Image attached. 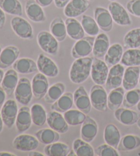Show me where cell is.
I'll return each mask as SVG.
<instances>
[{"label": "cell", "instance_id": "obj_29", "mask_svg": "<svg viewBox=\"0 0 140 156\" xmlns=\"http://www.w3.org/2000/svg\"><path fill=\"white\" fill-rule=\"evenodd\" d=\"M125 94V88L120 86L110 91L107 96V106L111 111H115L120 108L123 103L124 96Z\"/></svg>", "mask_w": 140, "mask_h": 156}, {"label": "cell", "instance_id": "obj_53", "mask_svg": "<svg viewBox=\"0 0 140 156\" xmlns=\"http://www.w3.org/2000/svg\"><path fill=\"white\" fill-rule=\"evenodd\" d=\"M4 121L2 120V117L1 115V112H0V133H2V131H3V128H4Z\"/></svg>", "mask_w": 140, "mask_h": 156}, {"label": "cell", "instance_id": "obj_23", "mask_svg": "<svg viewBox=\"0 0 140 156\" xmlns=\"http://www.w3.org/2000/svg\"><path fill=\"white\" fill-rule=\"evenodd\" d=\"M114 117L118 122L126 126L133 125L139 120V114L128 108H118L114 111Z\"/></svg>", "mask_w": 140, "mask_h": 156}, {"label": "cell", "instance_id": "obj_54", "mask_svg": "<svg viewBox=\"0 0 140 156\" xmlns=\"http://www.w3.org/2000/svg\"><path fill=\"white\" fill-rule=\"evenodd\" d=\"M4 74H4V70H3V69L0 68V85L2 84V80H3Z\"/></svg>", "mask_w": 140, "mask_h": 156}, {"label": "cell", "instance_id": "obj_13", "mask_svg": "<svg viewBox=\"0 0 140 156\" xmlns=\"http://www.w3.org/2000/svg\"><path fill=\"white\" fill-rule=\"evenodd\" d=\"M90 6L89 0H71L64 7V14L67 17L75 18L87 11Z\"/></svg>", "mask_w": 140, "mask_h": 156}, {"label": "cell", "instance_id": "obj_9", "mask_svg": "<svg viewBox=\"0 0 140 156\" xmlns=\"http://www.w3.org/2000/svg\"><path fill=\"white\" fill-rule=\"evenodd\" d=\"M15 149L23 152H30L39 146V140L36 137L29 134H21L16 137L12 142Z\"/></svg>", "mask_w": 140, "mask_h": 156}, {"label": "cell", "instance_id": "obj_44", "mask_svg": "<svg viewBox=\"0 0 140 156\" xmlns=\"http://www.w3.org/2000/svg\"><path fill=\"white\" fill-rule=\"evenodd\" d=\"M139 101L140 89H133L125 93L122 105L125 108L130 109L137 105Z\"/></svg>", "mask_w": 140, "mask_h": 156}, {"label": "cell", "instance_id": "obj_6", "mask_svg": "<svg viewBox=\"0 0 140 156\" xmlns=\"http://www.w3.org/2000/svg\"><path fill=\"white\" fill-rule=\"evenodd\" d=\"M109 74V66L105 62L98 58H93L91 69V78L96 85L105 84Z\"/></svg>", "mask_w": 140, "mask_h": 156}, {"label": "cell", "instance_id": "obj_30", "mask_svg": "<svg viewBox=\"0 0 140 156\" xmlns=\"http://www.w3.org/2000/svg\"><path fill=\"white\" fill-rule=\"evenodd\" d=\"M104 140L107 144L115 149H118L121 140V135L119 129L114 124H108L105 127Z\"/></svg>", "mask_w": 140, "mask_h": 156}, {"label": "cell", "instance_id": "obj_60", "mask_svg": "<svg viewBox=\"0 0 140 156\" xmlns=\"http://www.w3.org/2000/svg\"><path fill=\"white\" fill-rule=\"evenodd\" d=\"M89 1H93V0H89Z\"/></svg>", "mask_w": 140, "mask_h": 156}, {"label": "cell", "instance_id": "obj_25", "mask_svg": "<svg viewBox=\"0 0 140 156\" xmlns=\"http://www.w3.org/2000/svg\"><path fill=\"white\" fill-rule=\"evenodd\" d=\"M18 80L19 79H18V72H16L14 69H9L5 73L1 85L7 96H11L15 93Z\"/></svg>", "mask_w": 140, "mask_h": 156}, {"label": "cell", "instance_id": "obj_31", "mask_svg": "<svg viewBox=\"0 0 140 156\" xmlns=\"http://www.w3.org/2000/svg\"><path fill=\"white\" fill-rule=\"evenodd\" d=\"M73 103V94L71 92H66L52 104L51 109L53 111L64 113L72 108Z\"/></svg>", "mask_w": 140, "mask_h": 156}, {"label": "cell", "instance_id": "obj_46", "mask_svg": "<svg viewBox=\"0 0 140 156\" xmlns=\"http://www.w3.org/2000/svg\"><path fill=\"white\" fill-rule=\"evenodd\" d=\"M126 8L132 15L140 17V0H130L126 4Z\"/></svg>", "mask_w": 140, "mask_h": 156}, {"label": "cell", "instance_id": "obj_26", "mask_svg": "<svg viewBox=\"0 0 140 156\" xmlns=\"http://www.w3.org/2000/svg\"><path fill=\"white\" fill-rule=\"evenodd\" d=\"M67 34L72 39L78 41L85 36V31L82 23L76 19L68 17L65 21Z\"/></svg>", "mask_w": 140, "mask_h": 156}, {"label": "cell", "instance_id": "obj_18", "mask_svg": "<svg viewBox=\"0 0 140 156\" xmlns=\"http://www.w3.org/2000/svg\"><path fill=\"white\" fill-rule=\"evenodd\" d=\"M20 55L19 49L14 45H8L4 49L0 55V68L6 69L12 66L17 60Z\"/></svg>", "mask_w": 140, "mask_h": 156}, {"label": "cell", "instance_id": "obj_41", "mask_svg": "<svg viewBox=\"0 0 140 156\" xmlns=\"http://www.w3.org/2000/svg\"><path fill=\"white\" fill-rule=\"evenodd\" d=\"M64 114V117L66 122L71 126L82 125L87 117L85 114L79 109H69Z\"/></svg>", "mask_w": 140, "mask_h": 156}, {"label": "cell", "instance_id": "obj_10", "mask_svg": "<svg viewBox=\"0 0 140 156\" xmlns=\"http://www.w3.org/2000/svg\"><path fill=\"white\" fill-rule=\"evenodd\" d=\"M125 71V66L121 63H118L111 67L105 83V87L107 91H111L122 85Z\"/></svg>", "mask_w": 140, "mask_h": 156}, {"label": "cell", "instance_id": "obj_49", "mask_svg": "<svg viewBox=\"0 0 140 156\" xmlns=\"http://www.w3.org/2000/svg\"><path fill=\"white\" fill-rule=\"evenodd\" d=\"M6 97V93L5 92L4 89L2 88L1 86V87H0V109H2V107H3L4 104L5 103Z\"/></svg>", "mask_w": 140, "mask_h": 156}, {"label": "cell", "instance_id": "obj_39", "mask_svg": "<svg viewBox=\"0 0 140 156\" xmlns=\"http://www.w3.org/2000/svg\"><path fill=\"white\" fill-rule=\"evenodd\" d=\"M32 122L35 125L41 127L47 122V114L41 105L34 104L30 108Z\"/></svg>", "mask_w": 140, "mask_h": 156}, {"label": "cell", "instance_id": "obj_3", "mask_svg": "<svg viewBox=\"0 0 140 156\" xmlns=\"http://www.w3.org/2000/svg\"><path fill=\"white\" fill-rule=\"evenodd\" d=\"M59 41L48 31L40 32L37 36V43L41 50L51 55H57L59 50Z\"/></svg>", "mask_w": 140, "mask_h": 156}, {"label": "cell", "instance_id": "obj_24", "mask_svg": "<svg viewBox=\"0 0 140 156\" xmlns=\"http://www.w3.org/2000/svg\"><path fill=\"white\" fill-rule=\"evenodd\" d=\"M109 47L110 43L108 36L105 33L98 34L95 37L93 45L92 54L94 56L98 58L104 57Z\"/></svg>", "mask_w": 140, "mask_h": 156}, {"label": "cell", "instance_id": "obj_12", "mask_svg": "<svg viewBox=\"0 0 140 156\" xmlns=\"http://www.w3.org/2000/svg\"><path fill=\"white\" fill-rule=\"evenodd\" d=\"M38 70L47 77L54 78L59 74V68L52 58L43 54H40L37 59Z\"/></svg>", "mask_w": 140, "mask_h": 156}, {"label": "cell", "instance_id": "obj_61", "mask_svg": "<svg viewBox=\"0 0 140 156\" xmlns=\"http://www.w3.org/2000/svg\"><path fill=\"white\" fill-rule=\"evenodd\" d=\"M26 1H28V0H26Z\"/></svg>", "mask_w": 140, "mask_h": 156}, {"label": "cell", "instance_id": "obj_48", "mask_svg": "<svg viewBox=\"0 0 140 156\" xmlns=\"http://www.w3.org/2000/svg\"><path fill=\"white\" fill-rule=\"evenodd\" d=\"M3 10H2L1 8H0V29H2L5 26V23H6V14Z\"/></svg>", "mask_w": 140, "mask_h": 156}, {"label": "cell", "instance_id": "obj_14", "mask_svg": "<svg viewBox=\"0 0 140 156\" xmlns=\"http://www.w3.org/2000/svg\"><path fill=\"white\" fill-rule=\"evenodd\" d=\"M32 87L34 98L37 100H41L49 90L47 77L40 72L36 74L32 79Z\"/></svg>", "mask_w": 140, "mask_h": 156}, {"label": "cell", "instance_id": "obj_56", "mask_svg": "<svg viewBox=\"0 0 140 156\" xmlns=\"http://www.w3.org/2000/svg\"><path fill=\"white\" fill-rule=\"evenodd\" d=\"M137 127H138L140 129V118H139L138 121H137Z\"/></svg>", "mask_w": 140, "mask_h": 156}, {"label": "cell", "instance_id": "obj_7", "mask_svg": "<svg viewBox=\"0 0 140 156\" xmlns=\"http://www.w3.org/2000/svg\"><path fill=\"white\" fill-rule=\"evenodd\" d=\"M95 37H84L75 43L72 48L71 55L75 59L86 57L92 52Z\"/></svg>", "mask_w": 140, "mask_h": 156}, {"label": "cell", "instance_id": "obj_4", "mask_svg": "<svg viewBox=\"0 0 140 156\" xmlns=\"http://www.w3.org/2000/svg\"><path fill=\"white\" fill-rule=\"evenodd\" d=\"M107 91L102 85L96 84L90 89V98L92 105L98 111L106 112L107 110Z\"/></svg>", "mask_w": 140, "mask_h": 156}, {"label": "cell", "instance_id": "obj_50", "mask_svg": "<svg viewBox=\"0 0 140 156\" xmlns=\"http://www.w3.org/2000/svg\"><path fill=\"white\" fill-rule=\"evenodd\" d=\"M35 1L42 8H45L50 6L54 0H35Z\"/></svg>", "mask_w": 140, "mask_h": 156}, {"label": "cell", "instance_id": "obj_27", "mask_svg": "<svg viewBox=\"0 0 140 156\" xmlns=\"http://www.w3.org/2000/svg\"><path fill=\"white\" fill-rule=\"evenodd\" d=\"M12 67L16 72L22 74H32L38 70L37 63L29 58H18Z\"/></svg>", "mask_w": 140, "mask_h": 156}, {"label": "cell", "instance_id": "obj_20", "mask_svg": "<svg viewBox=\"0 0 140 156\" xmlns=\"http://www.w3.org/2000/svg\"><path fill=\"white\" fill-rule=\"evenodd\" d=\"M98 129V125L96 121L87 115L81 127L80 134L82 139L88 143L92 142L97 135Z\"/></svg>", "mask_w": 140, "mask_h": 156}, {"label": "cell", "instance_id": "obj_11", "mask_svg": "<svg viewBox=\"0 0 140 156\" xmlns=\"http://www.w3.org/2000/svg\"><path fill=\"white\" fill-rule=\"evenodd\" d=\"M18 106L14 100H8L5 102L1 109V115L4 125L8 129H12L15 124L18 114Z\"/></svg>", "mask_w": 140, "mask_h": 156}, {"label": "cell", "instance_id": "obj_51", "mask_svg": "<svg viewBox=\"0 0 140 156\" xmlns=\"http://www.w3.org/2000/svg\"><path fill=\"white\" fill-rule=\"evenodd\" d=\"M28 155L29 156H43L44 155L41 153L40 152L38 151H32L28 153Z\"/></svg>", "mask_w": 140, "mask_h": 156}, {"label": "cell", "instance_id": "obj_37", "mask_svg": "<svg viewBox=\"0 0 140 156\" xmlns=\"http://www.w3.org/2000/svg\"><path fill=\"white\" fill-rule=\"evenodd\" d=\"M65 85L62 83H56L49 87L44 96V101L47 103H53L62 96L65 91Z\"/></svg>", "mask_w": 140, "mask_h": 156}, {"label": "cell", "instance_id": "obj_8", "mask_svg": "<svg viewBox=\"0 0 140 156\" xmlns=\"http://www.w3.org/2000/svg\"><path fill=\"white\" fill-rule=\"evenodd\" d=\"M108 10L113 20L118 25L126 26L132 24V20L127 10L122 4L116 2H112L109 4Z\"/></svg>", "mask_w": 140, "mask_h": 156}, {"label": "cell", "instance_id": "obj_21", "mask_svg": "<svg viewBox=\"0 0 140 156\" xmlns=\"http://www.w3.org/2000/svg\"><path fill=\"white\" fill-rule=\"evenodd\" d=\"M140 68L139 66H129L125 69L122 86L126 91L135 88L139 83Z\"/></svg>", "mask_w": 140, "mask_h": 156}, {"label": "cell", "instance_id": "obj_19", "mask_svg": "<svg viewBox=\"0 0 140 156\" xmlns=\"http://www.w3.org/2000/svg\"><path fill=\"white\" fill-rule=\"evenodd\" d=\"M25 13L31 21L36 23H42L46 21V16L42 7L35 0H28L25 6Z\"/></svg>", "mask_w": 140, "mask_h": 156}, {"label": "cell", "instance_id": "obj_22", "mask_svg": "<svg viewBox=\"0 0 140 156\" xmlns=\"http://www.w3.org/2000/svg\"><path fill=\"white\" fill-rule=\"evenodd\" d=\"M32 122L30 108L24 105L18 109L16 119V127L20 133L25 132L30 128Z\"/></svg>", "mask_w": 140, "mask_h": 156}, {"label": "cell", "instance_id": "obj_28", "mask_svg": "<svg viewBox=\"0 0 140 156\" xmlns=\"http://www.w3.org/2000/svg\"><path fill=\"white\" fill-rule=\"evenodd\" d=\"M123 48L120 44H114L109 48L104 56V61L109 67L119 63L123 55Z\"/></svg>", "mask_w": 140, "mask_h": 156}, {"label": "cell", "instance_id": "obj_52", "mask_svg": "<svg viewBox=\"0 0 140 156\" xmlns=\"http://www.w3.org/2000/svg\"><path fill=\"white\" fill-rule=\"evenodd\" d=\"M17 155L14 154V153L7 152V151H1L0 152V156H16Z\"/></svg>", "mask_w": 140, "mask_h": 156}, {"label": "cell", "instance_id": "obj_43", "mask_svg": "<svg viewBox=\"0 0 140 156\" xmlns=\"http://www.w3.org/2000/svg\"><path fill=\"white\" fill-rule=\"evenodd\" d=\"M81 23L85 33L90 36H97L99 33V27L95 19L87 15H83Z\"/></svg>", "mask_w": 140, "mask_h": 156}, {"label": "cell", "instance_id": "obj_36", "mask_svg": "<svg viewBox=\"0 0 140 156\" xmlns=\"http://www.w3.org/2000/svg\"><path fill=\"white\" fill-rule=\"evenodd\" d=\"M0 8L8 15H23V8L18 0H0Z\"/></svg>", "mask_w": 140, "mask_h": 156}, {"label": "cell", "instance_id": "obj_33", "mask_svg": "<svg viewBox=\"0 0 140 156\" xmlns=\"http://www.w3.org/2000/svg\"><path fill=\"white\" fill-rule=\"evenodd\" d=\"M140 147V138L135 135H126L121 138L117 150L118 151H130Z\"/></svg>", "mask_w": 140, "mask_h": 156}, {"label": "cell", "instance_id": "obj_1", "mask_svg": "<svg viewBox=\"0 0 140 156\" xmlns=\"http://www.w3.org/2000/svg\"><path fill=\"white\" fill-rule=\"evenodd\" d=\"M93 58L86 57L77 58L71 67L69 78L75 84H81L87 80L91 74Z\"/></svg>", "mask_w": 140, "mask_h": 156}, {"label": "cell", "instance_id": "obj_40", "mask_svg": "<svg viewBox=\"0 0 140 156\" xmlns=\"http://www.w3.org/2000/svg\"><path fill=\"white\" fill-rule=\"evenodd\" d=\"M72 149L77 156L95 155V150L91 145L82 139H76L74 140L72 143Z\"/></svg>", "mask_w": 140, "mask_h": 156}, {"label": "cell", "instance_id": "obj_5", "mask_svg": "<svg viewBox=\"0 0 140 156\" xmlns=\"http://www.w3.org/2000/svg\"><path fill=\"white\" fill-rule=\"evenodd\" d=\"M10 26L14 33L21 39H32L34 37L33 28L25 19L15 16L10 21Z\"/></svg>", "mask_w": 140, "mask_h": 156}, {"label": "cell", "instance_id": "obj_45", "mask_svg": "<svg viewBox=\"0 0 140 156\" xmlns=\"http://www.w3.org/2000/svg\"><path fill=\"white\" fill-rule=\"evenodd\" d=\"M95 155L98 156H119L120 153L114 147L110 146L108 144L100 145L95 149Z\"/></svg>", "mask_w": 140, "mask_h": 156}, {"label": "cell", "instance_id": "obj_35", "mask_svg": "<svg viewBox=\"0 0 140 156\" xmlns=\"http://www.w3.org/2000/svg\"><path fill=\"white\" fill-rule=\"evenodd\" d=\"M60 133L52 129H42L35 133L40 142L44 144H49L58 142L60 138Z\"/></svg>", "mask_w": 140, "mask_h": 156}, {"label": "cell", "instance_id": "obj_17", "mask_svg": "<svg viewBox=\"0 0 140 156\" xmlns=\"http://www.w3.org/2000/svg\"><path fill=\"white\" fill-rule=\"evenodd\" d=\"M94 16L99 28L106 33L112 30L114 20L109 10L102 7H96L94 12Z\"/></svg>", "mask_w": 140, "mask_h": 156}, {"label": "cell", "instance_id": "obj_2", "mask_svg": "<svg viewBox=\"0 0 140 156\" xmlns=\"http://www.w3.org/2000/svg\"><path fill=\"white\" fill-rule=\"evenodd\" d=\"M14 94L16 101L18 103L27 106L30 103L33 96L32 82L27 78H21Z\"/></svg>", "mask_w": 140, "mask_h": 156}, {"label": "cell", "instance_id": "obj_32", "mask_svg": "<svg viewBox=\"0 0 140 156\" xmlns=\"http://www.w3.org/2000/svg\"><path fill=\"white\" fill-rule=\"evenodd\" d=\"M50 32L59 42L65 40L67 36L66 27L64 21L61 17H56L50 24Z\"/></svg>", "mask_w": 140, "mask_h": 156}, {"label": "cell", "instance_id": "obj_47", "mask_svg": "<svg viewBox=\"0 0 140 156\" xmlns=\"http://www.w3.org/2000/svg\"><path fill=\"white\" fill-rule=\"evenodd\" d=\"M71 0H54L55 6L58 9H64Z\"/></svg>", "mask_w": 140, "mask_h": 156}, {"label": "cell", "instance_id": "obj_38", "mask_svg": "<svg viewBox=\"0 0 140 156\" xmlns=\"http://www.w3.org/2000/svg\"><path fill=\"white\" fill-rule=\"evenodd\" d=\"M120 63L125 66H140V50L131 48L123 53Z\"/></svg>", "mask_w": 140, "mask_h": 156}, {"label": "cell", "instance_id": "obj_16", "mask_svg": "<svg viewBox=\"0 0 140 156\" xmlns=\"http://www.w3.org/2000/svg\"><path fill=\"white\" fill-rule=\"evenodd\" d=\"M47 122L51 129L59 133H65L68 131V125L61 113L56 111L49 112L47 114Z\"/></svg>", "mask_w": 140, "mask_h": 156}, {"label": "cell", "instance_id": "obj_57", "mask_svg": "<svg viewBox=\"0 0 140 156\" xmlns=\"http://www.w3.org/2000/svg\"><path fill=\"white\" fill-rule=\"evenodd\" d=\"M2 51V46H1V45H0V55H1Z\"/></svg>", "mask_w": 140, "mask_h": 156}, {"label": "cell", "instance_id": "obj_55", "mask_svg": "<svg viewBox=\"0 0 140 156\" xmlns=\"http://www.w3.org/2000/svg\"><path fill=\"white\" fill-rule=\"evenodd\" d=\"M137 109L139 110V111L140 112V101H139V102L138 103V104L137 105Z\"/></svg>", "mask_w": 140, "mask_h": 156}, {"label": "cell", "instance_id": "obj_15", "mask_svg": "<svg viewBox=\"0 0 140 156\" xmlns=\"http://www.w3.org/2000/svg\"><path fill=\"white\" fill-rule=\"evenodd\" d=\"M74 103L77 108L84 113L88 114L92 109V103L90 96L83 86H79L73 94Z\"/></svg>", "mask_w": 140, "mask_h": 156}, {"label": "cell", "instance_id": "obj_58", "mask_svg": "<svg viewBox=\"0 0 140 156\" xmlns=\"http://www.w3.org/2000/svg\"><path fill=\"white\" fill-rule=\"evenodd\" d=\"M109 1H111V2H115V1H116V0H109Z\"/></svg>", "mask_w": 140, "mask_h": 156}, {"label": "cell", "instance_id": "obj_42", "mask_svg": "<svg viewBox=\"0 0 140 156\" xmlns=\"http://www.w3.org/2000/svg\"><path fill=\"white\" fill-rule=\"evenodd\" d=\"M124 45L126 48H138L140 47V28L129 30L123 39Z\"/></svg>", "mask_w": 140, "mask_h": 156}, {"label": "cell", "instance_id": "obj_59", "mask_svg": "<svg viewBox=\"0 0 140 156\" xmlns=\"http://www.w3.org/2000/svg\"><path fill=\"white\" fill-rule=\"evenodd\" d=\"M139 86H140V75H139Z\"/></svg>", "mask_w": 140, "mask_h": 156}, {"label": "cell", "instance_id": "obj_34", "mask_svg": "<svg viewBox=\"0 0 140 156\" xmlns=\"http://www.w3.org/2000/svg\"><path fill=\"white\" fill-rule=\"evenodd\" d=\"M44 152L47 156H66L70 152V148L65 143L56 142L46 145Z\"/></svg>", "mask_w": 140, "mask_h": 156}]
</instances>
